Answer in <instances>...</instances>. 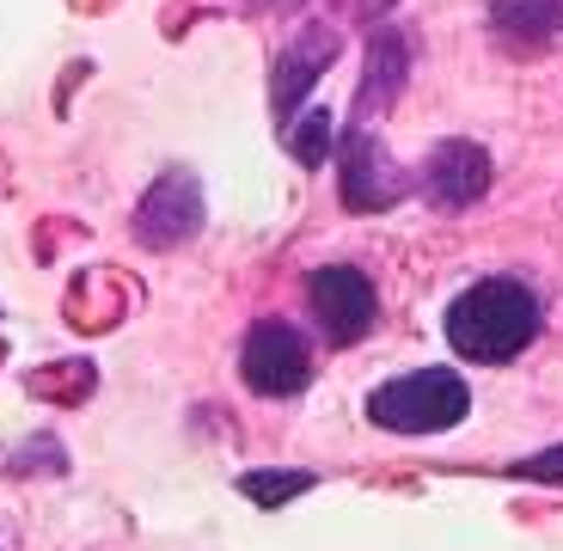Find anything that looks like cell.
I'll use <instances>...</instances> for the list:
<instances>
[{
	"label": "cell",
	"instance_id": "obj_1",
	"mask_svg": "<svg viewBox=\"0 0 563 551\" xmlns=\"http://www.w3.org/2000/svg\"><path fill=\"white\" fill-rule=\"evenodd\" d=\"M539 338V300L515 276H484L448 307V343L465 362H515Z\"/></svg>",
	"mask_w": 563,
	"mask_h": 551
},
{
	"label": "cell",
	"instance_id": "obj_2",
	"mask_svg": "<svg viewBox=\"0 0 563 551\" xmlns=\"http://www.w3.org/2000/svg\"><path fill=\"white\" fill-rule=\"evenodd\" d=\"M465 410H472V393L448 367L398 374V381L374 386V398H367V417L380 429H393V436H441V429L465 423Z\"/></svg>",
	"mask_w": 563,
	"mask_h": 551
},
{
	"label": "cell",
	"instance_id": "obj_3",
	"mask_svg": "<svg viewBox=\"0 0 563 551\" xmlns=\"http://www.w3.org/2000/svg\"><path fill=\"white\" fill-rule=\"evenodd\" d=\"M240 374L252 393L264 398H295L307 386L312 362H307V338H300L288 319H257L245 331V350H240Z\"/></svg>",
	"mask_w": 563,
	"mask_h": 551
},
{
	"label": "cell",
	"instance_id": "obj_4",
	"mask_svg": "<svg viewBox=\"0 0 563 551\" xmlns=\"http://www.w3.org/2000/svg\"><path fill=\"white\" fill-rule=\"evenodd\" d=\"M307 300H312V319L324 326L331 343H362L374 331V312H380V295L355 264H324L307 276Z\"/></svg>",
	"mask_w": 563,
	"mask_h": 551
},
{
	"label": "cell",
	"instance_id": "obj_5",
	"mask_svg": "<svg viewBox=\"0 0 563 551\" xmlns=\"http://www.w3.org/2000/svg\"><path fill=\"white\" fill-rule=\"evenodd\" d=\"M338 190H343V209L380 214V209H393V202L410 190V178H405V166L380 147V135L355 123L350 135H343V178H338Z\"/></svg>",
	"mask_w": 563,
	"mask_h": 551
},
{
	"label": "cell",
	"instance_id": "obj_6",
	"mask_svg": "<svg viewBox=\"0 0 563 551\" xmlns=\"http://www.w3.org/2000/svg\"><path fill=\"white\" fill-rule=\"evenodd\" d=\"M202 227V184L190 172H166V178L147 184V197L135 209V240L147 252H172V245L197 240Z\"/></svg>",
	"mask_w": 563,
	"mask_h": 551
},
{
	"label": "cell",
	"instance_id": "obj_7",
	"mask_svg": "<svg viewBox=\"0 0 563 551\" xmlns=\"http://www.w3.org/2000/svg\"><path fill=\"white\" fill-rule=\"evenodd\" d=\"M490 178H496V166H490V154H484L478 142H435L429 147V159H422V172H417V190L435 209H472V202L490 190Z\"/></svg>",
	"mask_w": 563,
	"mask_h": 551
},
{
	"label": "cell",
	"instance_id": "obj_8",
	"mask_svg": "<svg viewBox=\"0 0 563 551\" xmlns=\"http://www.w3.org/2000/svg\"><path fill=\"white\" fill-rule=\"evenodd\" d=\"M338 49H343L338 31H324V25L300 31V37L282 49V62H276V92H269V99H276V117H282V123H288V117H295V104L312 92V80H319V74L338 62Z\"/></svg>",
	"mask_w": 563,
	"mask_h": 551
},
{
	"label": "cell",
	"instance_id": "obj_9",
	"mask_svg": "<svg viewBox=\"0 0 563 551\" xmlns=\"http://www.w3.org/2000/svg\"><path fill=\"white\" fill-rule=\"evenodd\" d=\"M563 31V0H490V37L508 56H539Z\"/></svg>",
	"mask_w": 563,
	"mask_h": 551
},
{
	"label": "cell",
	"instance_id": "obj_10",
	"mask_svg": "<svg viewBox=\"0 0 563 551\" xmlns=\"http://www.w3.org/2000/svg\"><path fill=\"white\" fill-rule=\"evenodd\" d=\"M405 74H410V43H405V31H374V43H367V80H362V92H355V123L367 129V117L393 111Z\"/></svg>",
	"mask_w": 563,
	"mask_h": 551
},
{
	"label": "cell",
	"instance_id": "obj_11",
	"mask_svg": "<svg viewBox=\"0 0 563 551\" xmlns=\"http://www.w3.org/2000/svg\"><path fill=\"white\" fill-rule=\"evenodd\" d=\"M240 491L252 496V503H264V509H282L288 496L312 491V472H288V466H276V472H245Z\"/></svg>",
	"mask_w": 563,
	"mask_h": 551
},
{
	"label": "cell",
	"instance_id": "obj_12",
	"mask_svg": "<svg viewBox=\"0 0 563 551\" xmlns=\"http://www.w3.org/2000/svg\"><path fill=\"white\" fill-rule=\"evenodd\" d=\"M288 154H295L300 166H324V154H331V117L324 111L288 117Z\"/></svg>",
	"mask_w": 563,
	"mask_h": 551
},
{
	"label": "cell",
	"instance_id": "obj_13",
	"mask_svg": "<svg viewBox=\"0 0 563 551\" xmlns=\"http://www.w3.org/2000/svg\"><path fill=\"white\" fill-rule=\"evenodd\" d=\"M515 478H563V448L558 453H539V460H521Z\"/></svg>",
	"mask_w": 563,
	"mask_h": 551
}]
</instances>
